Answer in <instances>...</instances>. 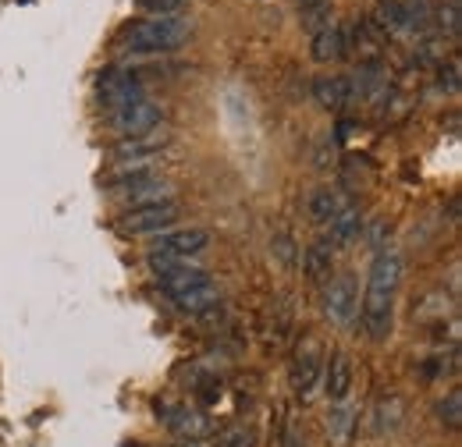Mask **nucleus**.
Returning a JSON list of instances; mask_svg holds the SVG:
<instances>
[{"label": "nucleus", "instance_id": "1", "mask_svg": "<svg viewBox=\"0 0 462 447\" xmlns=\"http://www.w3.org/2000/svg\"><path fill=\"white\" fill-rule=\"evenodd\" d=\"M399 280H402V256L395 249H381L370 263L366 291H363V327L374 341H384L392 334Z\"/></svg>", "mask_w": 462, "mask_h": 447}, {"label": "nucleus", "instance_id": "2", "mask_svg": "<svg viewBox=\"0 0 462 447\" xmlns=\"http://www.w3.org/2000/svg\"><path fill=\"white\" fill-rule=\"evenodd\" d=\"M189 36H192V25L181 14H168V18H146V22L128 25L125 36H121V47L128 54H139V57L171 54Z\"/></svg>", "mask_w": 462, "mask_h": 447}, {"label": "nucleus", "instance_id": "3", "mask_svg": "<svg viewBox=\"0 0 462 447\" xmlns=\"http://www.w3.org/2000/svg\"><path fill=\"white\" fill-rule=\"evenodd\" d=\"M434 11L427 0H384L377 7V32H392V36H420L430 25Z\"/></svg>", "mask_w": 462, "mask_h": 447}, {"label": "nucleus", "instance_id": "4", "mask_svg": "<svg viewBox=\"0 0 462 447\" xmlns=\"http://www.w3.org/2000/svg\"><path fill=\"white\" fill-rule=\"evenodd\" d=\"M210 245V231L207 227H178V231H161L150 242V263L157 260H192L199 252H207Z\"/></svg>", "mask_w": 462, "mask_h": 447}, {"label": "nucleus", "instance_id": "5", "mask_svg": "<svg viewBox=\"0 0 462 447\" xmlns=\"http://www.w3.org/2000/svg\"><path fill=\"white\" fill-rule=\"evenodd\" d=\"M107 188L121 196V199H128L132 206H143V203H161V199H171V192H168V185L153 174L150 168H128L115 174L111 181H107Z\"/></svg>", "mask_w": 462, "mask_h": 447}, {"label": "nucleus", "instance_id": "6", "mask_svg": "<svg viewBox=\"0 0 462 447\" xmlns=\"http://www.w3.org/2000/svg\"><path fill=\"white\" fill-rule=\"evenodd\" d=\"M181 217V206L174 199H161V203H143V206H128L117 224L121 231L128 234H161V231H171L174 221Z\"/></svg>", "mask_w": 462, "mask_h": 447}, {"label": "nucleus", "instance_id": "7", "mask_svg": "<svg viewBox=\"0 0 462 447\" xmlns=\"http://www.w3.org/2000/svg\"><path fill=\"white\" fill-rule=\"evenodd\" d=\"M97 93H100V104L107 107V111L115 114L121 107H132V104H139V100H146V93H143V82L132 75V71H100V78H97Z\"/></svg>", "mask_w": 462, "mask_h": 447}, {"label": "nucleus", "instance_id": "8", "mask_svg": "<svg viewBox=\"0 0 462 447\" xmlns=\"http://www.w3.org/2000/svg\"><path fill=\"white\" fill-rule=\"evenodd\" d=\"M153 267V278H157V287L171 298L178 291H189V287H196V284H203V280H210V274L203 270V267H196V263H189V260H157V263H150Z\"/></svg>", "mask_w": 462, "mask_h": 447}, {"label": "nucleus", "instance_id": "9", "mask_svg": "<svg viewBox=\"0 0 462 447\" xmlns=\"http://www.w3.org/2000/svg\"><path fill=\"white\" fill-rule=\"evenodd\" d=\"M164 111L153 104V100H139L132 107H121V111L111 114V128H115L121 139H132V135H146L161 124Z\"/></svg>", "mask_w": 462, "mask_h": 447}, {"label": "nucleus", "instance_id": "10", "mask_svg": "<svg viewBox=\"0 0 462 447\" xmlns=\"http://www.w3.org/2000/svg\"><path fill=\"white\" fill-rule=\"evenodd\" d=\"M168 146V139L161 135H153V132H146V135H132V139H121L115 150H111V160L121 164V170L128 168H150V160L161 153Z\"/></svg>", "mask_w": 462, "mask_h": 447}, {"label": "nucleus", "instance_id": "11", "mask_svg": "<svg viewBox=\"0 0 462 447\" xmlns=\"http://www.w3.org/2000/svg\"><path fill=\"white\" fill-rule=\"evenodd\" d=\"M356 309H359V291H356L352 274H338V278L328 280V287H324V313H328V320L348 324L356 316Z\"/></svg>", "mask_w": 462, "mask_h": 447}, {"label": "nucleus", "instance_id": "12", "mask_svg": "<svg viewBox=\"0 0 462 447\" xmlns=\"http://www.w3.org/2000/svg\"><path fill=\"white\" fill-rule=\"evenodd\" d=\"M291 388L299 397H310L313 388H317V380H320V348L313 344V341H306L299 351H295V359H291Z\"/></svg>", "mask_w": 462, "mask_h": 447}, {"label": "nucleus", "instance_id": "13", "mask_svg": "<svg viewBox=\"0 0 462 447\" xmlns=\"http://www.w3.org/2000/svg\"><path fill=\"white\" fill-rule=\"evenodd\" d=\"M171 302H174V309H178V313L203 316V313H210L214 306H221V287H217L214 280H203V284H196V287H189V291L171 295Z\"/></svg>", "mask_w": 462, "mask_h": 447}, {"label": "nucleus", "instance_id": "14", "mask_svg": "<svg viewBox=\"0 0 462 447\" xmlns=\"http://www.w3.org/2000/svg\"><path fill=\"white\" fill-rule=\"evenodd\" d=\"M164 423L171 426L178 437H185V441H199V437H207L210 433V419L203 415V412H196V408H185V405H164Z\"/></svg>", "mask_w": 462, "mask_h": 447}, {"label": "nucleus", "instance_id": "15", "mask_svg": "<svg viewBox=\"0 0 462 447\" xmlns=\"http://www.w3.org/2000/svg\"><path fill=\"white\" fill-rule=\"evenodd\" d=\"M313 100L328 111H342L352 100V78H346V75H317L313 78Z\"/></svg>", "mask_w": 462, "mask_h": 447}, {"label": "nucleus", "instance_id": "16", "mask_svg": "<svg viewBox=\"0 0 462 447\" xmlns=\"http://www.w3.org/2000/svg\"><path fill=\"white\" fill-rule=\"evenodd\" d=\"M324 388H328V397L335 401V405H342L352 391V362H348V355H331L328 359V369H324Z\"/></svg>", "mask_w": 462, "mask_h": 447}, {"label": "nucleus", "instance_id": "17", "mask_svg": "<svg viewBox=\"0 0 462 447\" xmlns=\"http://www.w3.org/2000/svg\"><path fill=\"white\" fill-rule=\"evenodd\" d=\"M346 210H348V199L338 188H317L310 196V217L317 224H324V227L335 221V217H342Z\"/></svg>", "mask_w": 462, "mask_h": 447}, {"label": "nucleus", "instance_id": "18", "mask_svg": "<svg viewBox=\"0 0 462 447\" xmlns=\"http://www.w3.org/2000/svg\"><path fill=\"white\" fill-rule=\"evenodd\" d=\"M346 50H348L346 32H342L338 25H324V29L313 32V60H320V64H328V60H342Z\"/></svg>", "mask_w": 462, "mask_h": 447}, {"label": "nucleus", "instance_id": "19", "mask_svg": "<svg viewBox=\"0 0 462 447\" xmlns=\"http://www.w3.org/2000/svg\"><path fill=\"white\" fill-rule=\"evenodd\" d=\"M302 267L310 280H328L331 278V249L328 245H313L302 252Z\"/></svg>", "mask_w": 462, "mask_h": 447}, {"label": "nucleus", "instance_id": "20", "mask_svg": "<svg viewBox=\"0 0 462 447\" xmlns=\"http://www.w3.org/2000/svg\"><path fill=\"white\" fill-rule=\"evenodd\" d=\"M359 227H363L359 214L348 206L342 217H335V221L328 224V242H331V245H346V242H352V238L359 234Z\"/></svg>", "mask_w": 462, "mask_h": 447}, {"label": "nucleus", "instance_id": "21", "mask_svg": "<svg viewBox=\"0 0 462 447\" xmlns=\"http://www.w3.org/2000/svg\"><path fill=\"white\" fill-rule=\"evenodd\" d=\"M462 14H459V0H448L445 7H438V29L441 32H448L452 40L462 32V22H459Z\"/></svg>", "mask_w": 462, "mask_h": 447}, {"label": "nucleus", "instance_id": "22", "mask_svg": "<svg viewBox=\"0 0 462 447\" xmlns=\"http://www.w3.org/2000/svg\"><path fill=\"white\" fill-rule=\"evenodd\" d=\"M185 0H135V7L150 18H168V14H178Z\"/></svg>", "mask_w": 462, "mask_h": 447}, {"label": "nucleus", "instance_id": "23", "mask_svg": "<svg viewBox=\"0 0 462 447\" xmlns=\"http://www.w3.org/2000/svg\"><path fill=\"white\" fill-rule=\"evenodd\" d=\"M253 444H256L253 430H245V426H231V430H225V433L217 437V444L214 447H253Z\"/></svg>", "mask_w": 462, "mask_h": 447}, {"label": "nucleus", "instance_id": "24", "mask_svg": "<svg viewBox=\"0 0 462 447\" xmlns=\"http://www.w3.org/2000/svg\"><path fill=\"white\" fill-rule=\"evenodd\" d=\"M441 419H445L452 430L462 426V394L459 391H448V397L441 401Z\"/></svg>", "mask_w": 462, "mask_h": 447}, {"label": "nucleus", "instance_id": "25", "mask_svg": "<svg viewBox=\"0 0 462 447\" xmlns=\"http://www.w3.org/2000/svg\"><path fill=\"white\" fill-rule=\"evenodd\" d=\"M441 89L448 93H459V60H448V68H441Z\"/></svg>", "mask_w": 462, "mask_h": 447}]
</instances>
